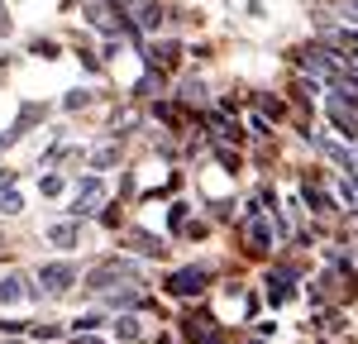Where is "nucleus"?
I'll return each mask as SVG.
<instances>
[{
	"label": "nucleus",
	"mask_w": 358,
	"mask_h": 344,
	"mask_svg": "<svg viewBox=\"0 0 358 344\" xmlns=\"http://www.w3.org/2000/svg\"><path fill=\"white\" fill-rule=\"evenodd\" d=\"M24 296V278H5L0 282V306H10V301H20Z\"/></svg>",
	"instance_id": "5"
},
{
	"label": "nucleus",
	"mask_w": 358,
	"mask_h": 344,
	"mask_svg": "<svg viewBox=\"0 0 358 344\" xmlns=\"http://www.w3.org/2000/svg\"><path fill=\"white\" fill-rule=\"evenodd\" d=\"M138 24H143V29H158V24H163V10H158V5H143V20H138Z\"/></svg>",
	"instance_id": "8"
},
{
	"label": "nucleus",
	"mask_w": 358,
	"mask_h": 344,
	"mask_svg": "<svg viewBox=\"0 0 358 344\" xmlns=\"http://www.w3.org/2000/svg\"><path fill=\"white\" fill-rule=\"evenodd\" d=\"M48 239H53L57 249H72V244H77V225H53V229H48Z\"/></svg>",
	"instance_id": "6"
},
{
	"label": "nucleus",
	"mask_w": 358,
	"mask_h": 344,
	"mask_svg": "<svg viewBox=\"0 0 358 344\" xmlns=\"http://www.w3.org/2000/svg\"><path fill=\"white\" fill-rule=\"evenodd\" d=\"M38 192H43V196H57V192H62V177H53V172H48V177L38 182Z\"/></svg>",
	"instance_id": "9"
},
{
	"label": "nucleus",
	"mask_w": 358,
	"mask_h": 344,
	"mask_svg": "<svg viewBox=\"0 0 358 344\" xmlns=\"http://www.w3.org/2000/svg\"><path fill=\"white\" fill-rule=\"evenodd\" d=\"M38 282L48 287V292H67V287L77 282V273L67 263H48V268H38Z\"/></svg>",
	"instance_id": "3"
},
{
	"label": "nucleus",
	"mask_w": 358,
	"mask_h": 344,
	"mask_svg": "<svg viewBox=\"0 0 358 344\" xmlns=\"http://www.w3.org/2000/svg\"><path fill=\"white\" fill-rule=\"evenodd\" d=\"M206 282H210V273H206L201 263H192V268H177V273L167 278V292H172V296H196Z\"/></svg>",
	"instance_id": "2"
},
{
	"label": "nucleus",
	"mask_w": 358,
	"mask_h": 344,
	"mask_svg": "<svg viewBox=\"0 0 358 344\" xmlns=\"http://www.w3.org/2000/svg\"><path fill=\"white\" fill-rule=\"evenodd\" d=\"M115 282H138V268L134 263H124V258H115V263H106V268H96L91 273V292L101 296V292H115Z\"/></svg>",
	"instance_id": "1"
},
{
	"label": "nucleus",
	"mask_w": 358,
	"mask_h": 344,
	"mask_svg": "<svg viewBox=\"0 0 358 344\" xmlns=\"http://www.w3.org/2000/svg\"><path fill=\"white\" fill-rule=\"evenodd\" d=\"M115 335H120V340H134L138 335V315H124V320L115 325Z\"/></svg>",
	"instance_id": "7"
},
{
	"label": "nucleus",
	"mask_w": 358,
	"mask_h": 344,
	"mask_svg": "<svg viewBox=\"0 0 358 344\" xmlns=\"http://www.w3.org/2000/svg\"><path fill=\"white\" fill-rule=\"evenodd\" d=\"M248 244H253V249H258V254H263V249H268V244H273V234H268V220H263V215H258V210H253V220H248Z\"/></svg>",
	"instance_id": "4"
},
{
	"label": "nucleus",
	"mask_w": 358,
	"mask_h": 344,
	"mask_svg": "<svg viewBox=\"0 0 358 344\" xmlns=\"http://www.w3.org/2000/svg\"><path fill=\"white\" fill-rule=\"evenodd\" d=\"M10 182H15V172H0V192H10Z\"/></svg>",
	"instance_id": "10"
}]
</instances>
